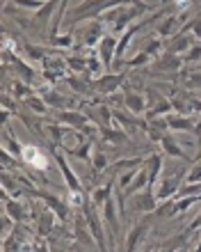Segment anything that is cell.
Segmentation results:
<instances>
[{
	"label": "cell",
	"instance_id": "cell-28",
	"mask_svg": "<svg viewBox=\"0 0 201 252\" xmlns=\"http://www.w3.org/2000/svg\"><path fill=\"white\" fill-rule=\"evenodd\" d=\"M137 172H140V167H130L128 172H126V170H121L119 177H117V188L124 192L128 186H130V184H133V179L137 177Z\"/></svg>",
	"mask_w": 201,
	"mask_h": 252
},
{
	"label": "cell",
	"instance_id": "cell-25",
	"mask_svg": "<svg viewBox=\"0 0 201 252\" xmlns=\"http://www.w3.org/2000/svg\"><path fill=\"white\" fill-rule=\"evenodd\" d=\"M2 195H5V213H9L14 220H25V209L21 206V202L9 199V195L5 190H2Z\"/></svg>",
	"mask_w": 201,
	"mask_h": 252
},
{
	"label": "cell",
	"instance_id": "cell-16",
	"mask_svg": "<svg viewBox=\"0 0 201 252\" xmlns=\"http://www.w3.org/2000/svg\"><path fill=\"white\" fill-rule=\"evenodd\" d=\"M169 113H174L172 99H169V96H160V99L155 101L153 106L147 108V113H144V120H155V117H162V115H169Z\"/></svg>",
	"mask_w": 201,
	"mask_h": 252
},
{
	"label": "cell",
	"instance_id": "cell-10",
	"mask_svg": "<svg viewBox=\"0 0 201 252\" xmlns=\"http://www.w3.org/2000/svg\"><path fill=\"white\" fill-rule=\"evenodd\" d=\"M151 225H153V218H144L142 222H137V225L128 232V241H126V250H137V246H140V241L147 239L149 229H151Z\"/></svg>",
	"mask_w": 201,
	"mask_h": 252
},
{
	"label": "cell",
	"instance_id": "cell-21",
	"mask_svg": "<svg viewBox=\"0 0 201 252\" xmlns=\"http://www.w3.org/2000/svg\"><path fill=\"white\" fill-rule=\"evenodd\" d=\"M147 186H149V172H147V165H144V167H140V172H137V177L133 179V184L124 190V195H126V197H130V195H135V192L144 190Z\"/></svg>",
	"mask_w": 201,
	"mask_h": 252
},
{
	"label": "cell",
	"instance_id": "cell-4",
	"mask_svg": "<svg viewBox=\"0 0 201 252\" xmlns=\"http://www.w3.org/2000/svg\"><path fill=\"white\" fill-rule=\"evenodd\" d=\"M32 195L37 199H41L48 209H53L60 222H64V220L69 218V204H71V202H64V199H60L57 195H50V192H46V190H34V188H32Z\"/></svg>",
	"mask_w": 201,
	"mask_h": 252
},
{
	"label": "cell",
	"instance_id": "cell-6",
	"mask_svg": "<svg viewBox=\"0 0 201 252\" xmlns=\"http://www.w3.org/2000/svg\"><path fill=\"white\" fill-rule=\"evenodd\" d=\"M21 160H23L25 165L37 167V170H48V167H50V158L34 145H23V156H21Z\"/></svg>",
	"mask_w": 201,
	"mask_h": 252
},
{
	"label": "cell",
	"instance_id": "cell-36",
	"mask_svg": "<svg viewBox=\"0 0 201 252\" xmlns=\"http://www.w3.org/2000/svg\"><path fill=\"white\" fill-rule=\"evenodd\" d=\"M144 160L147 158H142V156H133V158H121V160H117V163H114V172H117V170H130V167H137L140 165V163H144Z\"/></svg>",
	"mask_w": 201,
	"mask_h": 252
},
{
	"label": "cell",
	"instance_id": "cell-40",
	"mask_svg": "<svg viewBox=\"0 0 201 252\" xmlns=\"http://www.w3.org/2000/svg\"><path fill=\"white\" fill-rule=\"evenodd\" d=\"M67 83H69V85H71V87H74V90H75V92H85V90H87V83H85V80H80V78H78V76H69V78H67Z\"/></svg>",
	"mask_w": 201,
	"mask_h": 252
},
{
	"label": "cell",
	"instance_id": "cell-18",
	"mask_svg": "<svg viewBox=\"0 0 201 252\" xmlns=\"http://www.w3.org/2000/svg\"><path fill=\"white\" fill-rule=\"evenodd\" d=\"M57 120L62 124H67L69 128H82V126H87V115L78 113V110H60Z\"/></svg>",
	"mask_w": 201,
	"mask_h": 252
},
{
	"label": "cell",
	"instance_id": "cell-24",
	"mask_svg": "<svg viewBox=\"0 0 201 252\" xmlns=\"http://www.w3.org/2000/svg\"><path fill=\"white\" fill-rule=\"evenodd\" d=\"M12 62H14V66H16V71H19V80H25V83H30V85H32V83H34L32 66L25 64V62L21 60V58H16V53L12 55Z\"/></svg>",
	"mask_w": 201,
	"mask_h": 252
},
{
	"label": "cell",
	"instance_id": "cell-26",
	"mask_svg": "<svg viewBox=\"0 0 201 252\" xmlns=\"http://www.w3.org/2000/svg\"><path fill=\"white\" fill-rule=\"evenodd\" d=\"M2 149L12 154L14 158H21V156H23V145H21L19 140H14L7 131L2 133Z\"/></svg>",
	"mask_w": 201,
	"mask_h": 252
},
{
	"label": "cell",
	"instance_id": "cell-7",
	"mask_svg": "<svg viewBox=\"0 0 201 252\" xmlns=\"http://www.w3.org/2000/svg\"><path fill=\"white\" fill-rule=\"evenodd\" d=\"M103 37H105V32H103V23H100L99 19H94L80 32V41H82V46H85V48H96V46H99V41L103 39Z\"/></svg>",
	"mask_w": 201,
	"mask_h": 252
},
{
	"label": "cell",
	"instance_id": "cell-46",
	"mask_svg": "<svg viewBox=\"0 0 201 252\" xmlns=\"http://www.w3.org/2000/svg\"><path fill=\"white\" fill-rule=\"evenodd\" d=\"M197 250H199V252H201V243H199V246H197Z\"/></svg>",
	"mask_w": 201,
	"mask_h": 252
},
{
	"label": "cell",
	"instance_id": "cell-9",
	"mask_svg": "<svg viewBox=\"0 0 201 252\" xmlns=\"http://www.w3.org/2000/svg\"><path fill=\"white\" fill-rule=\"evenodd\" d=\"M167 124L172 131H178V133H195V128H197L195 117L192 115H181V113H169Z\"/></svg>",
	"mask_w": 201,
	"mask_h": 252
},
{
	"label": "cell",
	"instance_id": "cell-3",
	"mask_svg": "<svg viewBox=\"0 0 201 252\" xmlns=\"http://www.w3.org/2000/svg\"><path fill=\"white\" fill-rule=\"evenodd\" d=\"M117 44H119V37L117 34H105L103 39L99 41V46H96V55H99V60L103 62V69H112L114 64V58H117Z\"/></svg>",
	"mask_w": 201,
	"mask_h": 252
},
{
	"label": "cell",
	"instance_id": "cell-22",
	"mask_svg": "<svg viewBox=\"0 0 201 252\" xmlns=\"http://www.w3.org/2000/svg\"><path fill=\"white\" fill-rule=\"evenodd\" d=\"M114 184H117V179L107 181V184H103L100 188H94V190H92V202H94L96 206H99V204H105V199H107V197H112L114 188H117Z\"/></svg>",
	"mask_w": 201,
	"mask_h": 252
},
{
	"label": "cell",
	"instance_id": "cell-43",
	"mask_svg": "<svg viewBox=\"0 0 201 252\" xmlns=\"http://www.w3.org/2000/svg\"><path fill=\"white\" fill-rule=\"evenodd\" d=\"M188 85L190 87H201V76H199V73H190V76H188Z\"/></svg>",
	"mask_w": 201,
	"mask_h": 252
},
{
	"label": "cell",
	"instance_id": "cell-38",
	"mask_svg": "<svg viewBox=\"0 0 201 252\" xmlns=\"http://www.w3.org/2000/svg\"><path fill=\"white\" fill-rule=\"evenodd\" d=\"M181 58H183V62H199L201 60V44H192Z\"/></svg>",
	"mask_w": 201,
	"mask_h": 252
},
{
	"label": "cell",
	"instance_id": "cell-33",
	"mask_svg": "<svg viewBox=\"0 0 201 252\" xmlns=\"http://www.w3.org/2000/svg\"><path fill=\"white\" fill-rule=\"evenodd\" d=\"M55 220H57V216H55V211H53V209H50V211H46V213H44V216H41V218H39V229H41V234L53 232Z\"/></svg>",
	"mask_w": 201,
	"mask_h": 252
},
{
	"label": "cell",
	"instance_id": "cell-44",
	"mask_svg": "<svg viewBox=\"0 0 201 252\" xmlns=\"http://www.w3.org/2000/svg\"><path fill=\"white\" fill-rule=\"evenodd\" d=\"M2 108H5V110H12V99H9V94H2Z\"/></svg>",
	"mask_w": 201,
	"mask_h": 252
},
{
	"label": "cell",
	"instance_id": "cell-32",
	"mask_svg": "<svg viewBox=\"0 0 201 252\" xmlns=\"http://www.w3.org/2000/svg\"><path fill=\"white\" fill-rule=\"evenodd\" d=\"M48 44L55 48H71L74 46V30H69L67 34H57L55 39H48Z\"/></svg>",
	"mask_w": 201,
	"mask_h": 252
},
{
	"label": "cell",
	"instance_id": "cell-5",
	"mask_svg": "<svg viewBox=\"0 0 201 252\" xmlns=\"http://www.w3.org/2000/svg\"><path fill=\"white\" fill-rule=\"evenodd\" d=\"M121 211H119V202H117V195L114 197H107L105 204H103V220H105L110 234L119 236L121 232Z\"/></svg>",
	"mask_w": 201,
	"mask_h": 252
},
{
	"label": "cell",
	"instance_id": "cell-12",
	"mask_svg": "<svg viewBox=\"0 0 201 252\" xmlns=\"http://www.w3.org/2000/svg\"><path fill=\"white\" fill-rule=\"evenodd\" d=\"M124 80H126V73H103L99 80H96V90L100 94H114L124 85Z\"/></svg>",
	"mask_w": 201,
	"mask_h": 252
},
{
	"label": "cell",
	"instance_id": "cell-39",
	"mask_svg": "<svg viewBox=\"0 0 201 252\" xmlns=\"http://www.w3.org/2000/svg\"><path fill=\"white\" fill-rule=\"evenodd\" d=\"M185 184H197V181H201V160H197L195 165L190 167V172L185 174Z\"/></svg>",
	"mask_w": 201,
	"mask_h": 252
},
{
	"label": "cell",
	"instance_id": "cell-19",
	"mask_svg": "<svg viewBox=\"0 0 201 252\" xmlns=\"http://www.w3.org/2000/svg\"><path fill=\"white\" fill-rule=\"evenodd\" d=\"M169 131V124H167V117L162 120V117H155V120H147V133L149 138L155 140V142H160L162 135H167Z\"/></svg>",
	"mask_w": 201,
	"mask_h": 252
},
{
	"label": "cell",
	"instance_id": "cell-41",
	"mask_svg": "<svg viewBox=\"0 0 201 252\" xmlns=\"http://www.w3.org/2000/svg\"><path fill=\"white\" fill-rule=\"evenodd\" d=\"M188 30H192V34H195V37H201V19H195L192 23H188L183 32H188Z\"/></svg>",
	"mask_w": 201,
	"mask_h": 252
},
{
	"label": "cell",
	"instance_id": "cell-2",
	"mask_svg": "<svg viewBox=\"0 0 201 252\" xmlns=\"http://www.w3.org/2000/svg\"><path fill=\"white\" fill-rule=\"evenodd\" d=\"M130 202H133L130 206L140 213H153L155 209H158V204H160V199H158V195H155L153 186H147L144 190L130 195Z\"/></svg>",
	"mask_w": 201,
	"mask_h": 252
},
{
	"label": "cell",
	"instance_id": "cell-35",
	"mask_svg": "<svg viewBox=\"0 0 201 252\" xmlns=\"http://www.w3.org/2000/svg\"><path fill=\"white\" fill-rule=\"evenodd\" d=\"M151 60H153V55H149L147 51H142V53H137L135 58H130V60L124 62V66H128V69H137V66H142V64H149Z\"/></svg>",
	"mask_w": 201,
	"mask_h": 252
},
{
	"label": "cell",
	"instance_id": "cell-45",
	"mask_svg": "<svg viewBox=\"0 0 201 252\" xmlns=\"http://www.w3.org/2000/svg\"><path fill=\"white\" fill-rule=\"evenodd\" d=\"M199 227H201V216H197V218H195V222H190V227H188V229H190V232H195V229H199Z\"/></svg>",
	"mask_w": 201,
	"mask_h": 252
},
{
	"label": "cell",
	"instance_id": "cell-14",
	"mask_svg": "<svg viewBox=\"0 0 201 252\" xmlns=\"http://www.w3.org/2000/svg\"><path fill=\"white\" fill-rule=\"evenodd\" d=\"M89 225H87V218H85V213H80V216H75V222H74V234H75V239L80 241L82 246H96V241L94 236H92V232H87Z\"/></svg>",
	"mask_w": 201,
	"mask_h": 252
},
{
	"label": "cell",
	"instance_id": "cell-17",
	"mask_svg": "<svg viewBox=\"0 0 201 252\" xmlns=\"http://www.w3.org/2000/svg\"><path fill=\"white\" fill-rule=\"evenodd\" d=\"M124 108L130 110L135 115H142L147 113V99H144V94L140 92H124Z\"/></svg>",
	"mask_w": 201,
	"mask_h": 252
},
{
	"label": "cell",
	"instance_id": "cell-27",
	"mask_svg": "<svg viewBox=\"0 0 201 252\" xmlns=\"http://www.w3.org/2000/svg\"><path fill=\"white\" fill-rule=\"evenodd\" d=\"M89 165L94 167V174H100L107 165H110V158H107V154H105V152H100V149H96V147H94V152H92V160H89Z\"/></svg>",
	"mask_w": 201,
	"mask_h": 252
},
{
	"label": "cell",
	"instance_id": "cell-30",
	"mask_svg": "<svg viewBox=\"0 0 201 252\" xmlns=\"http://www.w3.org/2000/svg\"><path fill=\"white\" fill-rule=\"evenodd\" d=\"M12 90H14V96H16V99H23V101H25L27 99V96H32V85H30V83H25V80H19V78H16V80H14V87H12Z\"/></svg>",
	"mask_w": 201,
	"mask_h": 252
},
{
	"label": "cell",
	"instance_id": "cell-13",
	"mask_svg": "<svg viewBox=\"0 0 201 252\" xmlns=\"http://www.w3.org/2000/svg\"><path fill=\"white\" fill-rule=\"evenodd\" d=\"M144 165H147V172H149V186H158V181H160V172L162 167H165V160H162V154H151L147 160H144Z\"/></svg>",
	"mask_w": 201,
	"mask_h": 252
},
{
	"label": "cell",
	"instance_id": "cell-23",
	"mask_svg": "<svg viewBox=\"0 0 201 252\" xmlns=\"http://www.w3.org/2000/svg\"><path fill=\"white\" fill-rule=\"evenodd\" d=\"M178 21H183V19H178L176 14H172V16H167V19L162 21L160 26L155 28V32L160 34V39H169V37L174 34V30L178 28Z\"/></svg>",
	"mask_w": 201,
	"mask_h": 252
},
{
	"label": "cell",
	"instance_id": "cell-34",
	"mask_svg": "<svg viewBox=\"0 0 201 252\" xmlns=\"http://www.w3.org/2000/svg\"><path fill=\"white\" fill-rule=\"evenodd\" d=\"M41 96L46 99L48 106H53V108H62V106H64V99H62L55 90H50V87H44V90H41Z\"/></svg>",
	"mask_w": 201,
	"mask_h": 252
},
{
	"label": "cell",
	"instance_id": "cell-42",
	"mask_svg": "<svg viewBox=\"0 0 201 252\" xmlns=\"http://www.w3.org/2000/svg\"><path fill=\"white\" fill-rule=\"evenodd\" d=\"M169 2H172V7L178 9V12H185V9L190 7V0H169Z\"/></svg>",
	"mask_w": 201,
	"mask_h": 252
},
{
	"label": "cell",
	"instance_id": "cell-1",
	"mask_svg": "<svg viewBox=\"0 0 201 252\" xmlns=\"http://www.w3.org/2000/svg\"><path fill=\"white\" fill-rule=\"evenodd\" d=\"M82 213H85V218H87V225H89V232L94 236L96 241V248L99 250H105V241H103V225H100L99 220V213H96V204L92 199H85V204L80 206Z\"/></svg>",
	"mask_w": 201,
	"mask_h": 252
},
{
	"label": "cell",
	"instance_id": "cell-37",
	"mask_svg": "<svg viewBox=\"0 0 201 252\" xmlns=\"http://www.w3.org/2000/svg\"><path fill=\"white\" fill-rule=\"evenodd\" d=\"M25 53L32 58V60L37 62H44L48 58V51L46 48H41V46H32V44H25Z\"/></svg>",
	"mask_w": 201,
	"mask_h": 252
},
{
	"label": "cell",
	"instance_id": "cell-15",
	"mask_svg": "<svg viewBox=\"0 0 201 252\" xmlns=\"http://www.w3.org/2000/svg\"><path fill=\"white\" fill-rule=\"evenodd\" d=\"M195 34H176V37H172V39L165 44V48H167V53H174V55H183L185 51H188L192 44H195V39H192Z\"/></svg>",
	"mask_w": 201,
	"mask_h": 252
},
{
	"label": "cell",
	"instance_id": "cell-8",
	"mask_svg": "<svg viewBox=\"0 0 201 252\" xmlns=\"http://www.w3.org/2000/svg\"><path fill=\"white\" fill-rule=\"evenodd\" d=\"M185 179L181 174H174V177H169V179H160L158 181V188H155V195H158V199H172L176 197V192H178V188H181V181Z\"/></svg>",
	"mask_w": 201,
	"mask_h": 252
},
{
	"label": "cell",
	"instance_id": "cell-20",
	"mask_svg": "<svg viewBox=\"0 0 201 252\" xmlns=\"http://www.w3.org/2000/svg\"><path fill=\"white\" fill-rule=\"evenodd\" d=\"M160 147H162V154H167V156H174V158L188 160V154H185L181 147H178V140L172 138V135H162Z\"/></svg>",
	"mask_w": 201,
	"mask_h": 252
},
{
	"label": "cell",
	"instance_id": "cell-29",
	"mask_svg": "<svg viewBox=\"0 0 201 252\" xmlns=\"http://www.w3.org/2000/svg\"><path fill=\"white\" fill-rule=\"evenodd\" d=\"M25 106L30 108V110H32V113H37V115H46L48 113V103H46V99H44V96H27L25 99Z\"/></svg>",
	"mask_w": 201,
	"mask_h": 252
},
{
	"label": "cell",
	"instance_id": "cell-31",
	"mask_svg": "<svg viewBox=\"0 0 201 252\" xmlns=\"http://www.w3.org/2000/svg\"><path fill=\"white\" fill-rule=\"evenodd\" d=\"M16 9H25V12H39L41 7L46 5V0H12Z\"/></svg>",
	"mask_w": 201,
	"mask_h": 252
},
{
	"label": "cell",
	"instance_id": "cell-11",
	"mask_svg": "<svg viewBox=\"0 0 201 252\" xmlns=\"http://www.w3.org/2000/svg\"><path fill=\"white\" fill-rule=\"evenodd\" d=\"M55 163H57V167H60L62 177H64V181H67V186L71 192H80L82 186H80V179H78V174L71 170V165L67 163V158L62 156V154H55Z\"/></svg>",
	"mask_w": 201,
	"mask_h": 252
}]
</instances>
